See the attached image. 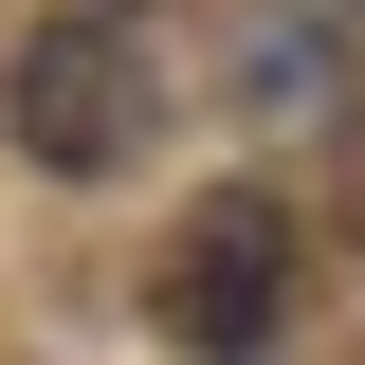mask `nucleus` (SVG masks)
<instances>
[{
  "mask_svg": "<svg viewBox=\"0 0 365 365\" xmlns=\"http://www.w3.org/2000/svg\"><path fill=\"white\" fill-rule=\"evenodd\" d=\"M0 128H19V165L110 182L146 128H165V91H146V37H128V19H37V37H19V73H0Z\"/></svg>",
  "mask_w": 365,
  "mask_h": 365,
  "instance_id": "f257e3e1",
  "label": "nucleus"
},
{
  "mask_svg": "<svg viewBox=\"0 0 365 365\" xmlns=\"http://www.w3.org/2000/svg\"><path fill=\"white\" fill-rule=\"evenodd\" d=\"M347 19H365V0H347Z\"/></svg>",
  "mask_w": 365,
  "mask_h": 365,
  "instance_id": "7ed1b4c3",
  "label": "nucleus"
},
{
  "mask_svg": "<svg viewBox=\"0 0 365 365\" xmlns=\"http://www.w3.org/2000/svg\"><path fill=\"white\" fill-rule=\"evenodd\" d=\"M274 311H292V220H274L256 182H220V201L182 220V256H165V329L182 347H256Z\"/></svg>",
  "mask_w": 365,
  "mask_h": 365,
  "instance_id": "f03ea898",
  "label": "nucleus"
}]
</instances>
